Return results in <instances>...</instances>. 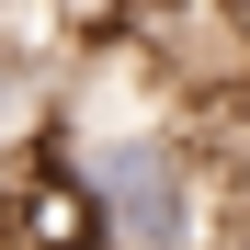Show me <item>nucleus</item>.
<instances>
[{"label":"nucleus","mask_w":250,"mask_h":250,"mask_svg":"<svg viewBox=\"0 0 250 250\" xmlns=\"http://www.w3.org/2000/svg\"><path fill=\"white\" fill-rule=\"evenodd\" d=\"M80 205H91V228L114 250H182L193 239V159L171 125H125V137H103L91 159H68Z\"/></svg>","instance_id":"nucleus-1"},{"label":"nucleus","mask_w":250,"mask_h":250,"mask_svg":"<svg viewBox=\"0 0 250 250\" xmlns=\"http://www.w3.org/2000/svg\"><path fill=\"white\" fill-rule=\"evenodd\" d=\"M12 91H23V57H12V46H0V103H12Z\"/></svg>","instance_id":"nucleus-2"},{"label":"nucleus","mask_w":250,"mask_h":250,"mask_svg":"<svg viewBox=\"0 0 250 250\" xmlns=\"http://www.w3.org/2000/svg\"><path fill=\"white\" fill-rule=\"evenodd\" d=\"M228 250H250V228H239V239H228Z\"/></svg>","instance_id":"nucleus-3"}]
</instances>
